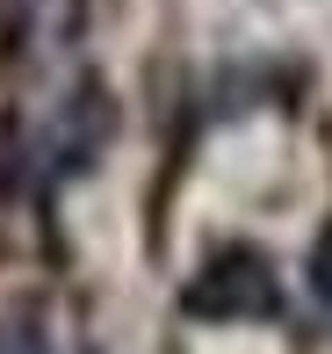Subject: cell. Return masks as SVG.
<instances>
[{
	"instance_id": "1",
	"label": "cell",
	"mask_w": 332,
	"mask_h": 354,
	"mask_svg": "<svg viewBox=\"0 0 332 354\" xmlns=\"http://www.w3.org/2000/svg\"><path fill=\"white\" fill-rule=\"evenodd\" d=\"M181 311L188 318H282V282L267 268V253L231 246L181 289Z\"/></svg>"
}]
</instances>
